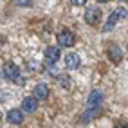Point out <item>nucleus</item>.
I'll use <instances>...</instances> for the list:
<instances>
[{
	"label": "nucleus",
	"mask_w": 128,
	"mask_h": 128,
	"mask_svg": "<svg viewBox=\"0 0 128 128\" xmlns=\"http://www.w3.org/2000/svg\"><path fill=\"white\" fill-rule=\"evenodd\" d=\"M2 76L7 81L14 83V85H24V78L20 76V69L14 63H6L2 67Z\"/></svg>",
	"instance_id": "1"
},
{
	"label": "nucleus",
	"mask_w": 128,
	"mask_h": 128,
	"mask_svg": "<svg viewBox=\"0 0 128 128\" xmlns=\"http://www.w3.org/2000/svg\"><path fill=\"white\" fill-rule=\"evenodd\" d=\"M124 16H126V9H124V7H117V9H114L112 13H110V16H108V20H106V24H105L103 31H112V29L116 27L117 20H119V18H124Z\"/></svg>",
	"instance_id": "2"
},
{
	"label": "nucleus",
	"mask_w": 128,
	"mask_h": 128,
	"mask_svg": "<svg viewBox=\"0 0 128 128\" xmlns=\"http://www.w3.org/2000/svg\"><path fill=\"white\" fill-rule=\"evenodd\" d=\"M58 44L62 45V47H72V45L76 44V36H74V32L69 31V29H63V31L58 34Z\"/></svg>",
	"instance_id": "3"
},
{
	"label": "nucleus",
	"mask_w": 128,
	"mask_h": 128,
	"mask_svg": "<svg viewBox=\"0 0 128 128\" xmlns=\"http://www.w3.org/2000/svg\"><path fill=\"white\" fill-rule=\"evenodd\" d=\"M99 20H101V11L98 7H88L85 11V22L88 25H96V24H99Z\"/></svg>",
	"instance_id": "4"
},
{
	"label": "nucleus",
	"mask_w": 128,
	"mask_h": 128,
	"mask_svg": "<svg viewBox=\"0 0 128 128\" xmlns=\"http://www.w3.org/2000/svg\"><path fill=\"white\" fill-rule=\"evenodd\" d=\"M38 98L36 96H27L24 101H22V110L24 112H34V110H38Z\"/></svg>",
	"instance_id": "5"
},
{
	"label": "nucleus",
	"mask_w": 128,
	"mask_h": 128,
	"mask_svg": "<svg viewBox=\"0 0 128 128\" xmlns=\"http://www.w3.org/2000/svg\"><path fill=\"white\" fill-rule=\"evenodd\" d=\"M44 56H45V62L47 63H56L58 60H60V56H62V52H60V47H47L45 50H44Z\"/></svg>",
	"instance_id": "6"
},
{
	"label": "nucleus",
	"mask_w": 128,
	"mask_h": 128,
	"mask_svg": "<svg viewBox=\"0 0 128 128\" xmlns=\"http://www.w3.org/2000/svg\"><path fill=\"white\" fill-rule=\"evenodd\" d=\"M101 103H103V92L101 90H92L90 96L87 98V106H90V108L101 106Z\"/></svg>",
	"instance_id": "7"
},
{
	"label": "nucleus",
	"mask_w": 128,
	"mask_h": 128,
	"mask_svg": "<svg viewBox=\"0 0 128 128\" xmlns=\"http://www.w3.org/2000/svg\"><path fill=\"white\" fill-rule=\"evenodd\" d=\"M106 56L112 60V63H119L123 60V50H121V47H117V45H108Z\"/></svg>",
	"instance_id": "8"
},
{
	"label": "nucleus",
	"mask_w": 128,
	"mask_h": 128,
	"mask_svg": "<svg viewBox=\"0 0 128 128\" xmlns=\"http://www.w3.org/2000/svg\"><path fill=\"white\" fill-rule=\"evenodd\" d=\"M80 63H81V60H80V56L76 54V52H69L65 56V67L69 70H74V69H78L80 67Z\"/></svg>",
	"instance_id": "9"
},
{
	"label": "nucleus",
	"mask_w": 128,
	"mask_h": 128,
	"mask_svg": "<svg viewBox=\"0 0 128 128\" xmlns=\"http://www.w3.org/2000/svg\"><path fill=\"white\" fill-rule=\"evenodd\" d=\"M7 121L11 124H20L24 121V110H18V108H13L7 112Z\"/></svg>",
	"instance_id": "10"
},
{
	"label": "nucleus",
	"mask_w": 128,
	"mask_h": 128,
	"mask_svg": "<svg viewBox=\"0 0 128 128\" xmlns=\"http://www.w3.org/2000/svg\"><path fill=\"white\" fill-rule=\"evenodd\" d=\"M32 96H36L40 101L42 99H47L49 98V87L45 83H38L36 87H34V90H32Z\"/></svg>",
	"instance_id": "11"
},
{
	"label": "nucleus",
	"mask_w": 128,
	"mask_h": 128,
	"mask_svg": "<svg viewBox=\"0 0 128 128\" xmlns=\"http://www.w3.org/2000/svg\"><path fill=\"white\" fill-rule=\"evenodd\" d=\"M58 81H60V85H63V87L65 88H69L70 87V78H69V76H58Z\"/></svg>",
	"instance_id": "12"
},
{
	"label": "nucleus",
	"mask_w": 128,
	"mask_h": 128,
	"mask_svg": "<svg viewBox=\"0 0 128 128\" xmlns=\"http://www.w3.org/2000/svg\"><path fill=\"white\" fill-rule=\"evenodd\" d=\"M70 2H72L74 6H83L85 2H87V0H70Z\"/></svg>",
	"instance_id": "13"
},
{
	"label": "nucleus",
	"mask_w": 128,
	"mask_h": 128,
	"mask_svg": "<svg viewBox=\"0 0 128 128\" xmlns=\"http://www.w3.org/2000/svg\"><path fill=\"white\" fill-rule=\"evenodd\" d=\"M96 2H99V4H106L108 0H96Z\"/></svg>",
	"instance_id": "14"
},
{
	"label": "nucleus",
	"mask_w": 128,
	"mask_h": 128,
	"mask_svg": "<svg viewBox=\"0 0 128 128\" xmlns=\"http://www.w3.org/2000/svg\"><path fill=\"white\" fill-rule=\"evenodd\" d=\"M119 2H128V0H119Z\"/></svg>",
	"instance_id": "15"
}]
</instances>
